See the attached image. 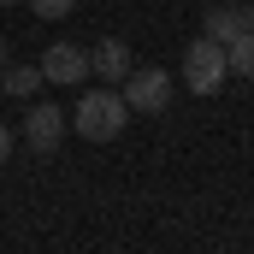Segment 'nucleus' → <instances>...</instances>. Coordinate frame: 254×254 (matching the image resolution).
Instances as JSON below:
<instances>
[{
    "mask_svg": "<svg viewBox=\"0 0 254 254\" xmlns=\"http://www.w3.org/2000/svg\"><path fill=\"white\" fill-rule=\"evenodd\" d=\"M225 77H231V65H225V48H219L213 36H195L190 48H184V83H190L195 95H213Z\"/></svg>",
    "mask_w": 254,
    "mask_h": 254,
    "instance_id": "3",
    "label": "nucleus"
},
{
    "mask_svg": "<svg viewBox=\"0 0 254 254\" xmlns=\"http://www.w3.org/2000/svg\"><path fill=\"white\" fill-rule=\"evenodd\" d=\"M0 83H6L12 101H30L42 89V65H0Z\"/></svg>",
    "mask_w": 254,
    "mask_h": 254,
    "instance_id": "8",
    "label": "nucleus"
},
{
    "mask_svg": "<svg viewBox=\"0 0 254 254\" xmlns=\"http://www.w3.org/2000/svg\"><path fill=\"white\" fill-rule=\"evenodd\" d=\"M89 71H95V77H107V89H113V83H125V77H130V48L119 42V36H107V42L89 54Z\"/></svg>",
    "mask_w": 254,
    "mask_h": 254,
    "instance_id": "7",
    "label": "nucleus"
},
{
    "mask_svg": "<svg viewBox=\"0 0 254 254\" xmlns=\"http://www.w3.org/2000/svg\"><path fill=\"white\" fill-rule=\"evenodd\" d=\"M65 142V107H30L24 113V148L30 154H54Z\"/></svg>",
    "mask_w": 254,
    "mask_h": 254,
    "instance_id": "4",
    "label": "nucleus"
},
{
    "mask_svg": "<svg viewBox=\"0 0 254 254\" xmlns=\"http://www.w3.org/2000/svg\"><path fill=\"white\" fill-rule=\"evenodd\" d=\"M254 30V6H219V12H207V30L201 36H213L219 48H231L237 36H249Z\"/></svg>",
    "mask_w": 254,
    "mask_h": 254,
    "instance_id": "6",
    "label": "nucleus"
},
{
    "mask_svg": "<svg viewBox=\"0 0 254 254\" xmlns=\"http://www.w3.org/2000/svg\"><path fill=\"white\" fill-rule=\"evenodd\" d=\"M125 107L130 113H148V119H160L166 107H172V77L160 71V65H130V77H125Z\"/></svg>",
    "mask_w": 254,
    "mask_h": 254,
    "instance_id": "2",
    "label": "nucleus"
},
{
    "mask_svg": "<svg viewBox=\"0 0 254 254\" xmlns=\"http://www.w3.org/2000/svg\"><path fill=\"white\" fill-rule=\"evenodd\" d=\"M71 6H77V0H30V12H36V18H65Z\"/></svg>",
    "mask_w": 254,
    "mask_h": 254,
    "instance_id": "10",
    "label": "nucleus"
},
{
    "mask_svg": "<svg viewBox=\"0 0 254 254\" xmlns=\"http://www.w3.org/2000/svg\"><path fill=\"white\" fill-rule=\"evenodd\" d=\"M0 65H6V36H0Z\"/></svg>",
    "mask_w": 254,
    "mask_h": 254,
    "instance_id": "12",
    "label": "nucleus"
},
{
    "mask_svg": "<svg viewBox=\"0 0 254 254\" xmlns=\"http://www.w3.org/2000/svg\"><path fill=\"white\" fill-rule=\"evenodd\" d=\"M125 125H130V107H125L119 89H89V95L71 107V130H77L83 142H113Z\"/></svg>",
    "mask_w": 254,
    "mask_h": 254,
    "instance_id": "1",
    "label": "nucleus"
},
{
    "mask_svg": "<svg viewBox=\"0 0 254 254\" xmlns=\"http://www.w3.org/2000/svg\"><path fill=\"white\" fill-rule=\"evenodd\" d=\"M12 160V125H0V166Z\"/></svg>",
    "mask_w": 254,
    "mask_h": 254,
    "instance_id": "11",
    "label": "nucleus"
},
{
    "mask_svg": "<svg viewBox=\"0 0 254 254\" xmlns=\"http://www.w3.org/2000/svg\"><path fill=\"white\" fill-rule=\"evenodd\" d=\"M0 6H18V0H0Z\"/></svg>",
    "mask_w": 254,
    "mask_h": 254,
    "instance_id": "13",
    "label": "nucleus"
},
{
    "mask_svg": "<svg viewBox=\"0 0 254 254\" xmlns=\"http://www.w3.org/2000/svg\"><path fill=\"white\" fill-rule=\"evenodd\" d=\"M89 77V54L77 42H54L42 54V83H83Z\"/></svg>",
    "mask_w": 254,
    "mask_h": 254,
    "instance_id": "5",
    "label": "nucleus"
},
{
    "mask_svg": "<svg viewBox=\"0 0 254 254\" xmlns=\"http://www.w3.org/2000/svg\"><path fill=\"white\" fill-rule=\"evenodd\" d=\"M225 65H231V77H249V83H254V30L225 48Z\"/></svg>",
    "mask_w": 254,
    "mask_h": 254,
    "instance_id": "9",
    "label": "nucleus"
}]
</instances>
